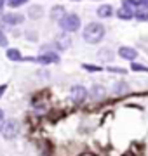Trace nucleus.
<instances>
[{
  "instance_id": "obj_1",
  "label": "nucleus",
  "mask_w": 148,
  "mask_h": 156,
  "mask_svg": "<svg viewBox=\"0 0 148 156\" xmlns=\"http://www.w3.org/2000/svg\"><path fill=\"white\" fill-rule=\"evenodd\" d=\"M105 35H106V30H105V26L101 23H98V21L87 23L84 26V30H82V38L89 45H96L99 42H103Z\"/></svg>"
},
{
  "instance_id": "obj_2",
  "label": "nucleus",
  "mask_w": 148,
  "mask_h": 156,
  "mask_svg": "<svg viewBox=\"0 0 148 156\" xmlns=\"http://www.w3.org/2000/svg\"><path fill=\"white\" fill-rule=\"evenodd\" d=\"M57 26H59V30L65 31V33H75V31H79L80 26H82V19H80V16L75 14V12H66V14L57 21Z\"/></svg>"
},
{
  "instance_id": "obj_3",
  "label": "nucleus",
  "mask_w": 148,
  "mask_h": 156,
  "mask_svg": "<svg viewBox=\"0 0 148 156\" xmlns=\"http://www.w3.org/2000/svg\"><path fill=\"white\" fill-rule=\"evenodd\" d=\"M61 56L57 50H49V52H40L37 57H24L23 56V62H35L40 66H51V64H59Z\"/></svg>"
},
{
  "instance_id": "obj_4",
  "label": "nucleus",
  "mask_w": 148,
  "mask_h": 156,
  "mask_svg": "<svg viewBox=\"0 0 148 156\" xmlns=\"http://www.w3.org/2000/svg\"><path fill=\"white\" fill-rule=\"evenodd\" d=\"M19 132H21V125L14 118L4 120V122L0 123V134H2V137L6 140H14L19 135Z\"/></svg>"
},
{
  "instance_id": "obj_5",
  "label": "nucleus",
  "mask_w": 148,
  "mask_h": 156,
  "mask_svg": "<svg viewBox=\"0 0 148 156\" xmlns=\"http://www.w3.org/2000/svg\"><path fill=\"white\" fill-rule=\"evenodd\" d=\"M87 97H89V90L87 87L80 83H75L70 87V101H73L75 104H82V102H86Z\"/></svg>"
},
{
  "instance_id": "obj_6",
  "label": "nucleus",
  "mask_w": 148,
  "mask_h": 156,
  "mask_svg": "<svg viewBox=\"0 0 148 156\" xmlns=\"http://www.w3.org/2000/svg\"><path fill=\"white\" fill-rule=\"evenodd\" d=\"M0 23H2V26H9V28L19 26V24L24 23V16L19 14V12H4L0 16Z\"/></svg>"
},
{
  "instance_id": "obj_7",
  "label": "nucleus",
  "mask_w": 148,
  "mask_h": 156,
  "mask_svg": "<svg viewBox=\"0 0 148 156\" xmlns=\"http://www.w3.org/2000/svg\"><path fill=\"white\" fill-rule=\"evenodd\" d=\"M52 44H54V49L59 50V52H63V50H68L70 47H72V38H70V33L61 31V33L54 38V42H52Z\"/></svg>"
},
{
  "instance_id": "obj_8",
  "label": "nucleus",
  "mask_w": 148,
  "mask_h": 156,
  "mask_svg": "<svg viewBox=\"0 0 148 156\" xmlns=\"http://www.w3.org/2000/svg\"><path fill=\"white\" fill-rule=\"evenodd\" d=\"M117 54H119L120 59H124V61H127V62H134L138 59V50L134 49V47H129V45L119 47Z\"/></svg>"
},
{
  "instance_id": "obj_9",
  "label": "nucleus",
  "mask_w": 148,
  "mask_h": 156,
  "mask_svg": "<svg viewBox=\"0 0 148 156\" xmlns=\"http://www.w3.org/2000/svg\"><path fill=\"white\" fill-rule=\"evenodd\" d=\"M89 97H91L92 101H103L106 97V87H103V85H99V83H94L91 89H89Z\"/></svg>"
},
{
  "instance_id": "obj_10",
  "label": "nucleus",
  "mask_w": 148,
  "mask_h": 156,
  "mask_svg": "<svg viewBox=\"0 0 148 156\" xmlns=\"http://www.w3.org/2000/svg\"><path fill=\"white\" fill-rule=\"evenodd\" d=\"M96 14H98L99 19H108V17H112L115 14V11L110 4H101V5L96 9Z\"/></svg>"
},
{
  "instance_id": "obj_11",
  "label": "nucleus",
  "mask_w": 148,
  "mask_h": 156,
  "mask_svg": "<svg viewBox=\"0 0 148 156\" xmlns=\"http://www.w3.org/2000/svg\"><path fill=\"white\" fill-rule=\"evenodd\" d=\"M6 57L12 62H23V54H21V50L16 49V47H7L6 49Z\"/></svg>"
},
{
  "instance_id": "obj_12",
  "label": "nucleus",
  "mask_w": 148,
  "mask_h": 156,
  "mask_svg": "<svg viewBox=\"0 0 148 156\" xmlns=\"http://www.w3.org/2000/svg\"><path fill=\"white\" fill-rule=\"evenodd\" d=\"M113 57H115V54H113V50L110 49V47H103V49L98 50V59H99L101 62H112Z\"/></svg>"
},
{
  "instance_id": "obj_13",
  "label": "nucleus",
  "mask_w": 148,
  "mask_h": 156,
  "mask_svg": "<svg viewBox=\"0 0 148 156\" xmlns=\"http://www.w3.org/2000/svg\"><path fill=\"white\" fill-rule=\"evenodd\" d=\"M115 16L119 17V19H122V21H131V19H134V11H131V9H127V7L120 5L117 11H115Z\"/></svg>"
},
{
  "instance_id": "obj_14",
  "label": "nucleus",
  "mask_w": 148,
  "mask_h": 156,
  "mask_svg": "<svg viewBox=\"0 0 148 156\" xmlns=\"http://www.w3.org/2000/svg\"><path fill=\"white\" fill-rule=\"evenodd\" d=\"M44 14H46V11H44V7L42 5H30L28 7V17L30 19H33V21H37V19H40V17H44Z\"/></svg>"
},
{
  "instance_id": "obj_15",
  "label": "nucleus",
  "mask_w": 148,
  "mask_h": 156,
  "mask_svg": "<svg viewBox=\"0 0 148 156\" xmlns=\"http://www.w3.org/2000/svg\"><path fill=\"white\" fill-rule=\"evenodd\" d=\"M65 14H66V7H65V5H54L51 9V12H49V17H51L52 21L57 23L63 16H65Z\"/></svg>"
},
{
  "instance_id": "obj_16",
  "label": "nucleus",
  "mask_w": 148,
  "mask_h": 156,
  "mask_svg": "<svg viewBox=\"0 0 148 156\" xmlns=\"http://www.w3.org/2000/svg\"><path fill=\"white\" fill-rule=\"evenodd\" d=\"M113 92L117 95L129 94V92H131V87H129V83H127V82L120 80V82H115V83H113Z\"/></svg>"
},
{
  "instance_id": "obj_17",
  "label": "nucleus",
  "mask_w": 148,
  "mask_h": 156,
  "mask_svg": "<svg viewBox=\"0 0 148 156\" xmlns=\"http://www.w3.org/2000/svg\"><path fill=\"white\" fill-rule=\"evenodd\" d=\"M134 19L139 23H148V11L146 9H138V11H134Z\"/></svg>"
},
{
  "instance_id": "obj_18",
  "label": "nucleus",
  "mask_w": 148,
  "mask_h": 156,
  "mask_svg": "<svg viewBox=\"0 0 148 156\" xmlns=\"http://www.w3.org/2000/svg\"><path fill=\"white\" fill-rule=\"evenodd\" d=\"M82 69H86L87 73H101L105 68L98 66V64H89V62H84V64H82Z\"/></svg>"
},
{
  "instance_id": "obj_19",
  "label": "nucleus",
  "mask_w": 148,
  "mask_h": 156,
  "mask_svg": "<svg viewBox=\"0 0 148 156\" xmlns=\"http://www.w3.org/2000/svg\"><path fill=\"white\" fill-rule=\"evenodd\" d=\"M131 71L134 73H148V66H145V64H141V62H131V68H129Z\"/></svg>"
},
{
  "instance_id": "obj_20",
  "label": "nucleus",
  "mask_w": 148,
  "mask_h": 156,
  "mask_svg": "<svg viewBox=\"0 0 148 156\" xmlns=\"http://www.w3.org/2000/svg\"><path fill=\"white\" fill-rule=\"evenodd\" d=\"M122 5L127 7V9H131V11H138L139 9V0H122Z\"/></svg>"
},
{
  "instance_id": "obj_21",
  "label": "nucleus",
  "mask_w": 148,
  "mask_h": 156,
  "mask_svg": "<svg viewBox=\"0 0 148 156\" xmlns=\"http://www.w3.org/2000/svg\"><path fill=\"white\" fill-rule=\"evenodd\" d=\"M106 73H113V75H125L127 69L125 68H120V66H105Z\"/></svg>"
},
{
  "instance_id": "obj_22",
  "label": "nucleus",
  "mask_w": 148,
  "mask_h": 156,
  "mask_svg": "<svg viewBox=\"0 0 148 156\" xmlns=\"http://www.w3.org/2000/svg\"><path fill=\"white\" fill-rule=\"evenodd\" d=\"M26 4H28V0H7V5L11 9H17L21 5H26Z\"/></svg>"
},
{
  "instance_id": "obj_23",
  "label": "nucleus",
  "mask_w": 148,
  "mask_h": 156,
  "mask_svg": "<svg viewBox=\"0 0 148 156\" xmlns=\"http://www.w3.org/2000/svg\"><path fill=\"white\" fill-rule=\"evenodd\" d=\"M7 45H9V38H7L6 31L0 28V47H4V49H7Z\"/></svg>"
},
{
  "instance_id": "obj_24",
  "label": "nucleus",
  "mask_w": 148,
  "mask_h": 156,
  "mask_svg": "<svg viewBox=\"0 0 148 156\" xmlns=\"http://www.w3.org/2000/svg\"><path fill=\"white\" fill-rule=\"evenodd\" d=\"M24 37L28 40H31V42H37V40H39V35L35 33L33 30H26V31H24Z\"/></svg>"
},
{
  "instance_id": "obj_25",
  "label": "nucleus",
  "mask_w": 148,
  "mask_h": 156,
  "mask_svg": "<svg viewBox=\"0 0 148 156\" xmlns=\"http://www.w3.org/2000/svg\"><path fill=\"white\" fill-rule=\"evenodd\" d=\"M7 87H9L7 83H2V85H0V101H2V97H4V94L7 92Z\"/></svg>"
},
{
  "instance_id": "obj_26",
  "label": "nucleus",
  "mask_w": 148,
  "mask_h": 156,
  "mask_svg": "<svg viewBox=\"0 0 148 156\" xmlns=\"http://www.w3.org/2000/svg\"><path fill=\"white\" fill-rule=\"evenodd\" d=\"M139 5H141V9H146L148 11V0H139Z\"/></svg>"
},
{
  "instance_id": "obj_27",
  "label": "nucleus",
  "mask_w": 148,
  "mask_h": 156,
  "mask_svg": "<svg viewBox=\"0 0 148 156\" xmlns=\"http://www.w3.org/2000/svg\"><path fill=\"white\" fill-rule=\"evenodd\" d=\"M4 9H6V0H0V16L4 14Z\"/></svg>"
},
{
  "instance_id": "obj_28",
  "label": "nucleus",
  "mask_w": 148,
  "mask_h": 156,
  "mask_svg": "<svg viewBox=\"0 0 148 156\" xmlns=\"http://www.w3.org/2000/svg\"><path fill=\"white\" fill-rule=\"evenodd\" d=\"M4 115H6V113H4V109H2V108H0V122H4Z\"/></svg>"
},
{
  "instance_id": "obj_29",
  "label": "nucleus",
  "mask_w": 148,
  "mask_h": 156,
  "mask_svg": "<svg viewBox=\"0 0 148 156\" xmlns=\"http://www.w3.org/2000/svg\"><path fill=\"white\" fill-rule=\"evenodd\" d=\"M70 2H80V0H70Z\"/></svg>"
}]
</instances>
